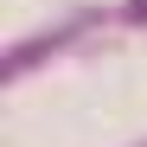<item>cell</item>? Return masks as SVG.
I'll list each match as a JSON object with an SVG mask.
<instances>
[{"label":"cell","mask_w":147,"mask_h":147,"mask_svg":"<svg viewBox=\"0 0 147 147\" xmlns=\"http://www.w3.org/2000/svg\"><path fill=\"white\" fill-rule=\"evenodd\" d=\"M128 13H134V19H147V0H128Z\"/></svg>","instance_id":"1"}]
</instances>
